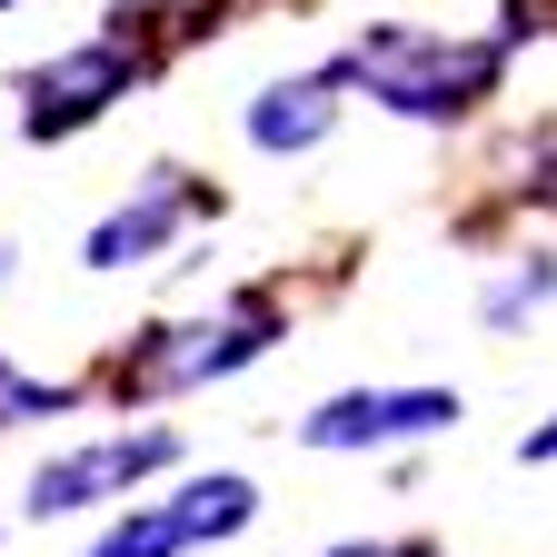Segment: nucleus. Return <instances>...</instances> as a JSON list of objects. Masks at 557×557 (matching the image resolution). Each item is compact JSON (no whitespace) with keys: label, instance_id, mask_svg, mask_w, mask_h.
<instances>
[{"label":"nucleus","instance_id":"obj_1","mask_svg":"<svg viewBox=\"0 0 557 557\" xmlns=\"http://www.w3.org/2000/svg\"><path fill=\"white\" fill-rule=\"evenodd\" d=\"M508 50L498 40H438V30H369L338 60V81H369V100H388L398 120H468L498 90Z\"/></svg>","mask_w":557,"mask_h":557},{"label":"nucleus","instance_id":"obj_2","mask_svg":"<svg viewBox=\"0 0 557 557\" xmlns=\"http://www.w3.org/2000/svg\"><path fill=\"white\" fill-rule=\"evenodd\" d=\"M278 338V319L249 299V309H230V319H199V329H160L139 359H120V398H160V388H199V379H230V369H249L259 348Z\"/></svg>","mask_w":557,"mask_h":557},{"label":"nucleus","instance_id":"obj_3","mask_svg":"<svg viewBox=\"0 0 557 557\" xmlns=\"http://www.w3.org/2000/svg\"><path fill=\"white\" fill-rule=\"evenodd\" d=\"M129 81H139V60H129L120 40H81V50H60L50 70H30L21 129H30V139H70V129H90L110 100H129Z\"/></svg>","mask_w":557,"mask_h":557},{"label":"nucleus","instance_id":"obj_4","mask_svg":"<svg viewBox=\"0 0 557 557\" xmlns=\"http://www.w3.org/2000/svg\"><path fill=\"white\" fill-rule=\"evenodd\" d=\"M429 429H458V388H348V398L299 418L309 448H398Z\"/></svg>","mask_w":557,"mask_h":557},{"label":"nucleus","instance_id":"obj_5","mask_svg":"<svg viewBox=\"0 0 557 557\" xmlns=\"http://www.w3.org/2000/svg\"><path fill=\"white\" fill-rule=\"evenodd\" d=\"M180 438L170 429H129V438H100V448H70L30 478V518H70V508H90V498H129L150 468H170Z\"/></svg>","mask_w":557,"mask_h":557},{"label":"nucleus","instance_id":"obj_6","mask_svg":"<svg viewBox=\"0 0 557 557\" xmlns=\"http://www.w3.org/2000/svg\"><path fill=\"white\" fill-rule=\"evenodd\" d=\"M180 220H189V189H180V170H160L129 209H110V220L90 230V269H129V259H150Z\"/></svg>","mask_w":557,"mask_h":557},{"label":"nucleus","instance_id":"obj_7","mask_svg":"<svg viewBox=\"0 0 557 557\" xmlns=\"http://www.w3.org/2000/svg\"><path fill=\"white\" fill-rule=\"evenodd\" d=\"M338 70H319V81H278V90H259L249 100V139L259 150H309V139H329V120H338Z\"/></svg>","mask_w":557,"mask_h":557},{"label":"nucleus","instance_id":"obj_8","mask_svg":"<svg viewBox=\"0 0 557 557\" xmlns=\"http://www.w3.org/2000/svg\"><path fill=\"white\" fill-rule=\"evenodd\" d=\"M180 518H189V537H239L249 518H259V487L249 478H199V487H180Z\"/></svg>","mask_w":557,"mask_h":557},{"label":"nucleus","instance_id":"obj_9","mask_svg":"<svg viewBox=\"0 0 557 557\" xmlns=\"http://www.w3.org/2000/svg\"><path fill=\"white\" fill-rule=\"evenodd\" d=\"M180 547H199V537H189V518H180V498H170V508H139V518H120V528H110L90 557H180Z\"/></svg>","mask_w":557,"mask_h":557},{"label":"nucleus","instance_id":"obj_10","mask_svg":"<svg viewBox=\"0 0 557 557\" xmlns=\"http://www.w3.org/2000/svg\"><path fill=\"white\" fill-rule=\"evenodd\" d=\"M537 299H557V259H537V269H518L508 289H487V319H518V309H537Z\"/></svg>","mask_w":557,"mask_h":557},{"label":"nucleus","instance_id":"obj_11","mask_svg":"<svg viewBox=\"0 0 557 557\" xmlns=\"http://www.w3.org/2000/svg\"><path fill=\"white\" fill-rule=\"evenodd\" d=\"M70 398H81V388H40V379H11V369H0V408H70Z\"/></svg>","mask_w":557,"mask_h":557},{"label":"nucleus","instance_id":"obj_12","mask_svg":"<svg viewBox=\"0 0 557 557\" xmlns=\"http://www.w3.org/2000/svg\"><path fill=\"white\" fill-rule=\"evenodd\" d=\"M329 557H429L418 537H388V547H329Z\"/></svg>","mask_w":557,"mask_h":557},{"label":"nucleus","instance_id":"obj_13","mask_svg":"<svg viewBox=\"0 0 557 557\" xmlns=\"http://www.w3.org/2000/svg\"><path fill=\"white\" fill-rule=\"evenodd\" d=\"M518 458H528V468H537V458H557V418H547V429H528V438H518Z\"/></svg>","mask_w":557,"mask_h":557},{"label":"nucleus","instance_id":"obj_14","mask_svg":"<svg viewBox=\"0 0 557 557\" xmlns=\"http://www.w3.org/2000/svg\"><path fill=\"white\" fill-rule=\"evenodd\" d=\"M0 11H11V0H0Z\"/></svg>","mask_w":557,"mask_h":557}]
</instances>
